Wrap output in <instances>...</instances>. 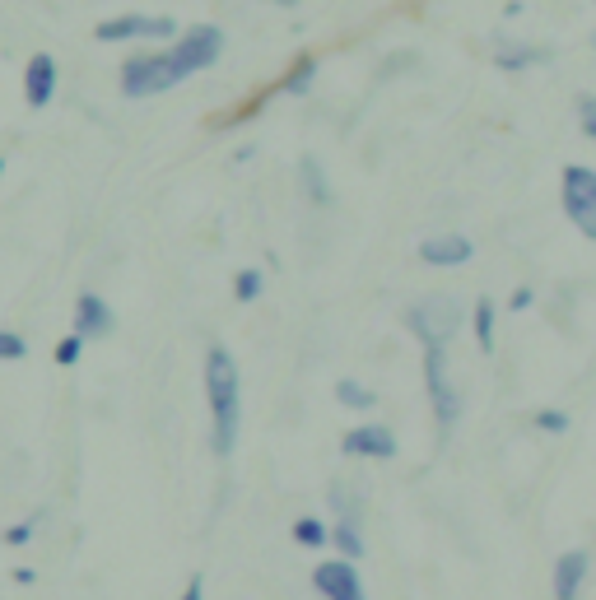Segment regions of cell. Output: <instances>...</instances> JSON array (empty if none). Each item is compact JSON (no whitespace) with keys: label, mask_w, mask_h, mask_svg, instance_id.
Returning a JSON list of instances; mask_svg holds the SVG:
<instances>
[{"label":"cell","mask_w":596,"mask_h":600,"mask_svg":"<svg viewBox=\"0 0 596 600\" xmlns=\"http://www.w3.org/2000/svg\"><path fill=\"white\" fill-rule=\"evenodd\" d=\"M205 391H210V419H215V452L229 456L233 442H238V368L224 349H210L205 359Z\"/></svg>","instance_id":"cell-1"},{"label":"cell","mask_w":596,"mask_h":600,"mask_svg":"<svg viewBox=\"0 0 596 600\" xmlns=\"http://www.w3.org/2000/svg\"><path fill=\"white\" fill-rule=\"evenodd\" d=\"M406 326H410V335H415L424 349H443L447 340L457 335V326H461V307L452 303V298H443V294L420 298V303L406 312Z\"/></svg>","instance_id":"cell-2"},{"label":"cell","mask_w":596,"mask_h":600,"mask_svg":"<svg viewBox=\"0 0 596 600\" xmlns=\"http://www.w3.org/2000/svg\"><path fill=\"white\" fill-rule=\"evenodd\" d=\"M177 80H187V75H182V66L173 61V52H163V56H131V61L122 66L126 98L163 94V89H173Z\"/></svg>","instance_id":"cell-3"},{"label":"cell","mask_w":596,"mask_h":600,"mask_svg":"<svg viewBox=\"0 0 596 600\" xmlns=\"http://www.w3.org/2000/svg\"><path fill=\"white\" fill-rule=\"evenodd\" d=\"M559 196H564V214L573 219V228H578L583 238L596 242V173L592 168L569 163V168H564V187H559Z\"/></svg>","instance_id":"cell-4"},{"label":"cell","mask_w":596,"mask_h":600,"mask_svg":"<svg viewBox=\"0 0 596 600\" xmlns=\"http://www.w3.org/2000/svg\"><path fill=\"white\" fill-rule=\"evenodd\" d=\"M424 382H429V400H434L438 428H443V433H452V424L461 419V396H457V387L447 382L443 349H424Z\"/></svg>","instance_id":"cell-5"},{"label":"cell","mask_w":596,"mask_h":600,"mask_svg":"<svg viewBox=\"0 0 596 600\" xmlns=\"http://www.w3.org/2000/svg\"><path fill=\"white\" fill-rule=\"evenodd\" d=\"M177 24L168 19V14H122V19H103V24L94 28L98 42H126V38H173Z\"/></svg>","instance_id":"cell-6"},{"label":"cell","mask_w":596,"mask_h":600,"mask_svg":"<svg viewBox=\"0 0 596 600\" xmlns=\"http://www.w3.org/2000/svg\"><path fill=\"white\" fill-rule=\"evenodd\" d=\"M219 47H224V33H219L215 24H196V28H187V38L173 47V61L182 66V75H196V70H205L215 61Z\"/></svg>","instance_id":"cell-7"},{"label":"cell","mask_w":596,"mask_h":600,"mask_svg":"<svg viewBox=\"0 0 596 600\" xmlns=\"http://www.w3.org/2000/svg\"><path fill=\"white\" fill-rule=\"evenodd\" d=\"M312 587L322 591L326 600H364V582H359V573H354V563H345V559L317 563Z\"/></svg>","instance_id":"cell-8"},{"label":"cell","mask_w":596,"mask_h":600,"mask_svg":"<svg viewBox=\"0 0 596 600\" xmlns=\"http://www.w3.org/2000/svg\"><path fill=\"white\" fill-rule=\"evenodd\" d=\"M471 256H475V247H471V238H461V233L420 242V261H424V266H466Z\"/></svg>","instance_id":"cell-9"},{"label":"cell","mask_w":596,"mask_h":600,"mask_svg":"<svg viewBox=\"0 0 596 600\" xmlns=\"http://www.w3.org/2000/svg\"><path fill=\"white\" fill-rule=\"evenodd\" d=\"M345 452L350 456H373V461H387V456H396V438L392 428H354V433H345Z\"/></svg>","instance_id":"cell-10"},{"label":"cell","mask_w":596,"mask_h":600,"mask_svg":"<svg viewBox=\"0 0 596 600\" xmlns=\"http://www.w3.org/2000/svg\"><path fill=\"white\" fill-rule=\"evenodd\" d=\"M583 582H587V554H583V549L559 554V563H555V600H578Z\"/></svg>","instance_id":"cell-11"},{"label":"cell","mask_w":596,"mask_h":600,"mask_svg":"<svg viewBox=\"0 0 596 600\" xmlns=\"http://www.w3.org/2000/svg\"><path fill=\"white\" fill-rule=\"evenodd\" d=\"M24 94H28V103H33V107L52 103V94H56V61H52V56H33V61H28Z\"/></svg>","instance_id":"cell-12"},{"label":"cell","mask_w":596,"mask_h":600,"mask_svg":"<svg viewBox=\"0 0 596 600\" xmlns=\"http://www.w3.org/2000/svg\"><path fill=\"white\" fill-rule=\"evenodd\" d=\"M103 331H112V307L84 289L75 298V335H103Z\"/></svg>","instance_id":"cell-13"},{"label":"cell","mask_w":596,"mask_h":600,"mask_svg":"<svg viewBox=\"0 0 596 600\" xmlns=\"http://www.w3.org/2000/svg\"><path fill=\"white\" fill-rule=\"evenodd\" d=\"M545 47H531V42H499V52H494V66L499 70H527L536 61H545Z\"/></svg>","instance_id":"cell-14"},{"label":"cell","mask_w":596,"mask_h":600,"mask_svg":"<svg viewBox=\"0 0 596 600\" xmlns=\"http://www.w3.org/2000/svg\"><path fill=\"white\" fill-rule=\"evenodd\" d=\"M331 503H340V521H336V545L345 559H359L364 554V540H359V521H354V512L345 507V494H331Z\"/></svg>","instance_id":"cell-15"},{"label":"cell","mask_w":596,"mask_h":600,"mask_svg":"<svg viewBox=\"0 0 596 600\" xmlns=\"http://www.w3.org/2000/svg\"><path fill=\"white\" fill-rule=\"evenodd\" d=\"M475 345L485 349H494V298H480L475 303Z\"/></svg>","instance_id":"cell-16"},{"label":"cell","mask_w":596,"mask_h":600,"mask_svg":"<svg viewBox=\"0 0 596 600\" xmlns=\"http://www.w3.org/2000/svg\"><path fill=\"white\" fill-rule=\"evenodd\" d=\"M336 396L345 400V405H350V410H368V405H373V400H378V396H373V391H368V387H359V382H354V377H340V382H336Z\"/></svg>","instance_id":"cell-17"},{"label":"cell","mask_w":596,"mask_h":600,"mask_svg":"<svg viewBox=\"0 0 596 600\" xmlns=\"http://www.w3.org/2000/svg\"><path fill=\"white\" fill-rule=\"evenodd\" d=\"M294 540L298 545H308V549H317V545H326V526L317 517H303V521H294Z\"/></svg>","instance_id":"cell-18"},{"label":"cell","mask_w":596,"mask_h":600,"mask_svg":"<svg viewBox=\"0 0 596 600\" xmlns=\"http://www.w3.org/2000/svg\"><path fill=\"white\" fill-rule=\"evenodd\" d=\"M578 126H583V135L596 145V94H583V98H578Z\"/></svg>","instance_id":"cell-19"},{"label":"cell","mask_w":596,"mask_h":600,"mask_svg":"<svg viewBox=\"0 0 596 600\" xmlns=\"http://www.w3.org/2000/svg\"><path fill=\"white\" fill-rule=\"evenodd\" d=\"M233 289H238V298H243V303H252V298L261 294V270H238Z\"/></svg>","instance_id":"cell-20"},{"label":"cell","mask_w":596,"mask_h":600,"mask_svg":"<svg viewBox=\"0 0 596 600\" xmlns=\"http://www.w3.org/2000/svg\"><path fill=\"white\" fill-rule=\"evenodd\" d=\"M536 428H541V433H569V414L564 410H536Z\"/></svg>","instance_id":"cell-21"},{"label":"cell","mask_w":596,"mask_h":600,"mask_svg":"<svg viewBox=\"0 0 596 600\" xmlns=\"http://www.w3.org/2000/svg\"><path fill=\"white\" fill-rule=\"evenodd\" d=\"M312 70H317V66H312V56H303V61H294V70H289V80H285V89H294V94H298V89H308V80H312Z\"/></svg>","instance_id":"cell-22"},{"label":"cell","mask_w":596,"mask_h":600,"mask_svg":"<svg viewBox=\"0 0 596 600\" xmlns=\"http://www.w3.org/2000/svg\"><path fill=\"white\" fill-rule=\"evenodd\" d=\"M303 177H308V196L312 200H326V182H322V168H317V159H303Z\"/></svg>","instance_id":"cell-23"},{"label":"cell","mask_w":596,"mask_h":600,"mask_svg":"<svg viewBox=\"0 0 596 600\" xmlns=\"http://www.w3.org/2000/svg\"><path fill=\"white\" fill-rule=\"evenodd\" d=\"M24 335H14V331H0V359H24Z\"/></svg>","instance_id":"cell-24"},{"label":"cell","mask_w":596,"mask_h":600,"mask_svg":"<svg viewBox=\"0 0 596 600\" xmlns=\"http://www.w3.org/2000/svg\"><path fill=\"white\" fill-rule=\"evenodd\" d=\"M80 345H84V335H66V340H61V345H56V363H75L80 359Z\"/></svg>","instance_id":"cell-25"},{"label":"cell","mask_w":596,"mask_h":600,"mask_svg":"<svg viewBox=\"0 0 596 600\" xmlns=\"http://www.w3.org/2000/svg\"><path fill=\"white\" fill-rule=\"evenodd\" d=\"M531 303H536V294H531V289H517V294H513V303H508V307H513V312H527Z\"/></svg>","instance_id":"cell-26"},{"label":"cell","mask_w":596,"mask_h":600,"mask_svg":"<svg viewBox=\"0 0 596 600\" xmlns=\"http://www.w3.org/2000/svg\"><path fill=\"white\" fill-rule=\"evenodd\" d=\"M28 535H33V521H24V526H14V531L5 535V540H10V545H24Z\"/></svg>","instance_id":"cell-27"},{"label":"cell","mask_w":596,"mask_h":600,"mask_svg":"<svg viewBox=\"0 0 596 600\" xmlns=\"http://www.w3.org/2000/svg\"><path fill=\"white\" fill-rule=\"evenodd\" d=\"M201 596H205V582H201V577H191V587L182 591V600H201Z\"/></svg>","instance_id":"cell-28"},{"label":"cell","mask_w":596,"mask_h":600,"mask_svg":"<svg viewBox=\"0 0 596 600\" xmlns=\"http://www.w3.org/2000/svg\"><path fill=\"white\" fill-rule=\"evenodd\" d=\"M0 173H5V163H0Z\"/></svg>","instance_id":"cell-29"},{"label":"cell","mask_w":596,"mask_h":600,"mask_svg":"<svg viewBox=\"0 0 596 600\" xmlns=\"http://www.w3.org/2000/svg\"><path fill=\"white\" fill-rule=\"evenodd\" d=\"M285 5H294V0H285Z\"/></svg>","instance_id":"cell-30"}]
</instances>
